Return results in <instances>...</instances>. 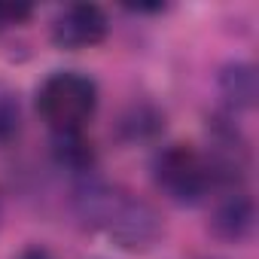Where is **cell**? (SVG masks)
<instances>
[{
  "mask_svg": "<svg viewBox=\"0 0 259 259\" xmlns=\"http://www.w3.org/2000/svg\"><path fill=\"white\" fill-rule=\"evenodd\" d=\"M73 213L89 232L125 250H150L162 238L159 210L119 183L107 180L79 183L73 189Z\"/></svg>",
  "mask_w": 259,
  "mask_h": 259,
  "instance_id": "1",
  "label": "cell"
},
{
  "mask_svg": "<svg viewBox=\"0 0 259 259\" xmlns=\"http://www.w3.org/2000/svg\"><path fill=\"white\" fill-rule=\"evenodd\" d=\"M37 110L58 135L82 132L98 110V85L76 70H55L37 89Z\"/></svg>",
  "mask_w": 259,
  "mask_h": 259,
  "instance_id": "2",
  "label": "cell"
},
{
  "mask_svg": "<svg viewBox=\"0 0 259 259\" xmlns=\"http://www.w3.org/2000/svg\"><path fill=\"white\" fill-rule=\"evenodd\" d=\"M159 189L177 204H198L213 186V168L207 156L189 144H171L156 156L153 165Z\"/></svg>",
  "mask_w": 259,
  "mask_h": 259,
  "instance_id": "3",
  "label": "cell"
},
{
  "mask_svg": "<svg viewBox=\"0 0 259 259\" xmlns=\"http://www.w3.org/2000/svg\"><path fill=\"white\" fill-rule=\"evenodd\" d=\"M107 37V13L98 4H70L52 19V40L61 49H89Z\"/></svg>",
  "mask_w": 259,
  "mask_h": 259,
  "instance_id": "4",
  "label": "cell"
},
{
  "mask_svg": "<svg viewBox=\"0 0 259 259\" xmlns=\"http://www.w3.org/2000/svg\"><path fill=\"white\" fill-rule=\"evenodd\" d=\"M210 229H213L217 238L232 241V244L250 241L253 232H256V204H253V198L247 192H229L213 207Z\"/></svg>",
  "mask_w": 259,
  "mask_h": 259,
  "instance_id": "5",
  "label": "cell"
},
{
  "mask_svg": "<svg viewBox=\"0 0 259 259\" xmlns=\"http://www.w3.org/2000/svg\"><path fill=\"white\" fill-rule=\"evenodd\" d=\"M220 92L223 98L235 107V110H250L256 107V95H259V82H256V67L247 61H235L229 67H223L220 73Z\"/></svg>",
  "mask_w": 259,
  "mask_h": 259,
  "instance_id": "6",
  "label": "cell"
},
{
  "mask_svg": "<svg viewBox=\"0 0 259 259\" xmlns=\"http://www.w3.org/2000/svg\"><path fill=\"white\" fill-rule=\"evenodd\" d=\"M58 159L70 168H85L92 162V144H85L82 132H73V135H58V147H55Z\"/></svg>",
  "mask_w": 259,
  "mask_h": 259,
  "instance_id": "7",
  "label": "cell"
},
{
  "mask_svg": "<svg viewBox=\"0 0 259 259\" xmlns=\"http://www.w3.org/2000/svg\"><path fill=\"white\" fill-rule=\"evenodd\" d=\"M19 122H22L19 104H16L10 95H4V98H0V144H7L10 138H16Z\"/></svg>",
  "mask_w": 259,
  "mask_h": 259,
  "instance_id": "8",
  "label": "cell"
},
{
  "mask_svg": "<svg viewBox=\"0 0 259 259\" xmlns=\"http://www.w3.org/2000/svg\"><path fill=\"white\" fill-rule=\"evenodd\" d=\"M25 19H31V7H25V4H0V31L13 28V25H22Z\"/></svg>",
  "mask_w": 259,
  "mask_h": 259,
  "instance_id": "9",
  "label": "cell"
},
{
  "mask_svg": "<svg viewBox=\"0 0 259 259\" xmlns=\"http://www.w3.org/2000/svg\"><path fill=\"white\" fill-rule=\"evenodd\" d=\"M19 259H49V253H46V250H40V247H31V250H25Z\"/></svg>",
  "mask_w": 259,
  "mask_h": 259,
  "instance_id": "10",
  "label": "cell"
}]
</instances>
